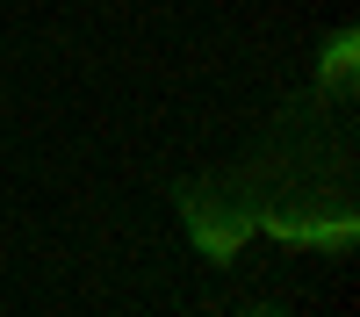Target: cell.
I'll use <instances>...</instances> for the list:
<instances>
[{
	"instance_id": "6da1fadb",
	"label": "cell",
	"mask_w": 360,
	"mask_h": 317,
	"mask_svg": "<svg viewBox=\"0 0 360 317\" xmlns=\"http://www.w3.org/2000/svg\"><path fill=\"white\" fill-rule=\"evenodd\" d=\"M180 209H188V224H195V252L209 259V267H231L238 245H245V216H217V209H209V195H202V209L180 195Z\"/></svg>"
},
{
	"instance_id": "7a4b0ae2",
	"label": "cell",
	"mask_w": 360,
	"mask_h": 317,
	"mask_svg": "<svg viewBox=\"0 0 360 317\" xmlns=\"http://www.w3.org/2000/svg\"><path fill=\"white\" fill-rule=\"evenodd\" d=\"M353 58H360V37L339 22L332 37H324V72H317V86H310V94H332V101H346V94H353Z\"/></svg>"
},
{
	"instance_id": "3957f363",
	"label": "cell",
	"mask_w": 360,
	"mask_h": 317,
	"mask_svg": "<svg viewBox=\"0 0 360 317\" xmlns=\"http://www.w3.org/2000/svg\"><path fill=\"white\" fill-rule=\"evenodd\" d=\"M231 317H288V310H266V303H238Z\"/></svg>"
}]
</instances>
